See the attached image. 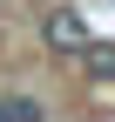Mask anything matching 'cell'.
Returning a JSON list of instances; mask_svg holds the SVG:
<instances>
[{
    "mask_svg": "<svg viewBox=\"0 0 115 122\" xmlns=\"http://www.w3.org/2000/svg\"><path fill=\"white\" fill-rule=\"evenodd\" d=\"M41 41H48V48H54V54H68V61H75V54H88V48H95V34H88V20H81V14H75V7H54V14H48V20H41Z\"/></svg>",
    "mask_w": 115,
    "mask_h": 122,
    "instance_id": "obj_1",
    "label": "cell"
},
{
    "mask_svg": "<svg viewBox=\"0 0 115 122\" xmlns=\"http://www.w3.org/2000/svg\"><path fill=\"white\" fill-rule=\"evenodd\" d=\"M81 61H88V75H95V81H115V48H108V41H95Z\"/></svg>",
    "mask_w": 115,
    "mask_h": 122,
    "instance_id": "obj_2",
    "label": "cell"
},
{
    "mask_svg": "<svg viewBox=\"0 0 115 122\" xmlns=\"http://www.w3.org/2000/svg\"><path fill=\"white\" fill-rule=\"evenodd\" d=\"M0 122H14V109H7V102H0Z\"/></svg>",
    "mask_w": 115,
    "mask_h": 122,
    "instance_id": "obj_3",
    "label": "cell"
}]
</instances>
